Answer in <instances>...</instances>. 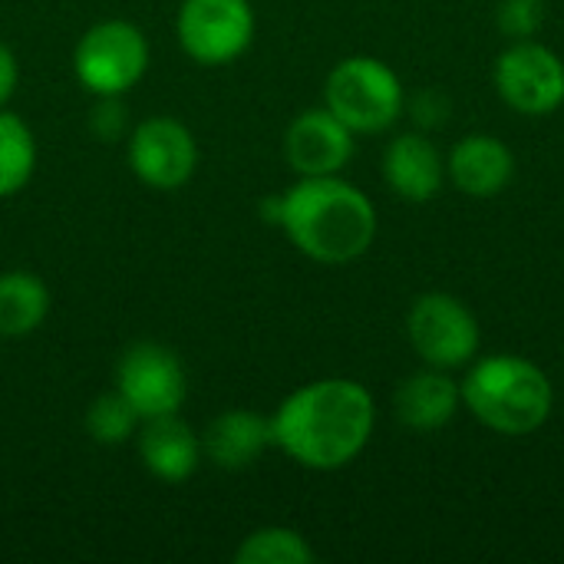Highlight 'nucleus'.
<instances>
[{
    "mask_svg": "<svg viewBox=\"0 0 564 564\" xmlns=\"http://www.w3.org/2000/svg\"><path fill=\"white\" fill-rule=\"evenodd\" d=\"M377 403L370 390L347 377H324L297 387L271 416L274 446L297 466L337 473L370 443Z\"/></svg>",
    "mask_w": 564,
    "mask_h": 564,
    "instance_id": "obj_1",
    "label": "nucleus"
},
{
    "mask_svg": "<svg viewBox=\"0 0 564 564\" xmlns=\"http://www.w3.org/2000/svg\"><path fill=\"white\" fill-rule=\"evenodd\" d=\"M278 228L317 264H350L377 238V208L354 182L340 175L297 178L281 192Z\"/></svg>",
    "mask_w": 564,
    "mask_h": 564,
    "instance_id": "obj_2",
    "label": "nucleus"
},
{
    "mask_svg": "<svg viewBox=\"0 0 564 564\" xmlns=\"http://www.w3.org/2000/svg\"><path fill=\"white\" fill-rule=\"evenodd\" d=\"M463 406L499 436H529L542 430L555 410L549 373L519 354H489L473 360L459 383Z\"/></svg>",
    "mask_w": 564,
    "mask_h": 564,
    "instance_id": "obj_3",
    "label": "nucleus"
},
{
    "mask_svg": "<svg viewBox=\"0 0 564 564\" xmlns=\"http://www.w3.org/2000/svg\"><path fill=\"white\" fill-rule=\"evenodd\" d=\"M324 106L347 129H354V135H377L400 119L406 93L400 76L383 59L357 53L327 73Z\"/></svg>",
    "mask_w": 564,
    "mask_h": 564,
    "instance_id": "obj_4",
    "label": "nucleus"
},
{
    "mask_svg": "<svg viewBox=\"0 0 564 564\" xmlns=\"http://www.w3.org/2000/svg\"><path fill=\"white\" fill-rule=\"evenodd\" d=\"M149 69V40L129 20H102L93 23L76 50L73 73L96 99L99 96H126L139 86Z\"/></svg>",
    "mask_w": 564,
    "mask_h": 564,
    "instance_id": "obj_5",
    "label": "nucleus"
},
{
    "mask_svg": "<svg viewBox=\"0 0 564 564\" xmlns=\"http://www.w3.org/2000/svg\"><path fill=\"white\" fill-rule=\"evenodd\" d=\"M406 340L426 367L459 370L476 360L482 330L466 301L446 291H426L410 304Z\"/></svg>",
    "mask_w": 564,
    "mask_h": 564,
    "instance_id": "obj_6",
    "label": "nucleus"
},
{
    "mask_svg": "<svg viewBox=\"0 0 564 564\" xmlns=\"http://www.w3.org/2000/svg\"><path fill=\"white\" fill-rule=\"evenodd\" d=\"M254 7L248 0H182L175 36L198 66H228L254 40Z\"/></svg>",
    "mask_w": 564,
    "mask_h": 564,
    "instance_id": "obj_7",
    "label": "nucleus"
},
{
    "mask_svg": "<svg viewBox=\"0 0 564 564\" xmlns=\"http://www.w3.org/2000/svg\"><path fill=\"white\" fill-rule=\"evenodd\" d=\"M492 76L502 102L519 116H552L564 106V59L539 40H512Z\"/></svg>",
    "mask_w": 564,
    "mask_h": 564,
    "instance_id": "obj_8",
    "label": "nucleus"
},
{
    "mask_svg": "<svg viewBox=\"0 0 564 564\" xmlns=\"http://www.w3.org/2000/svg\"><path fill=\"white\" fill-rule=\"evenodd\" d=\"M116 390L139 413V420H155L182 410L188 380L175 350L155 340H139L126 347L116 364Z\"/></svg>",
    "mask_w": 564,
    "mask_h": 564,
    "instance_id": "obj_9",
    "label": "nucleus"
},
{
    "mask_svg": "<svg viewBox=\"0 0 564 564\" xmlns=\"http://www.w3.org/2000/svg\"><path fill=\"white\" fill-rule=\"evenodd\" d=\"M126 155L132 175L155 192L182 188L198 169V142L192 129L175 116H149L135 122Z\"/></svg>",
    "mask_w": 564,
    "mask_h": 564,
    "instance_id": "obj_10",
    "label": "nucleus"
},
{
    "mask_svg": "<svg viewBox=\"0 0 564 564\" xmlns=\"http://www.w3.org/2000/svg\"><path fill=\"white\" fill-rule=\"evenodd\" d=\"M354 129H347L327 106L304 109L284 132V159L297 178L340 175L354 159Z\"/></svg>",
    "mask_w": 564,
    "mask_h": 564,
    "instance_id": "obj_11",
    "label": "nucleus"
},
{
    "mask_svg": "<svg viewBox=\"0 0 564 564\" xmlns=\"http://www.w3.org/2000/svg\"><path fill=\"white\" fill-rule=\"evenodd\" d=\"M446 175L469 198H496L516 178V155L499 135L473 132L453 145L446 159Z\"/></svg>",
    "mask_w": 564,
    "mask_h": 564,
    "instance_id": "obj_12",
    "label": "nucleus"
},
{
    "mask_svg": "<svg viewBox=\"0 0 564 564\" xmlns=\"http://www.w3.org/2000/svg\"><path fill=\"white\" fill-rule=\"evenodd\" d=\"M383 178L397 198L423 205L440 195L446 182V162L430 135L403 132L383 152Z\"/></svg>",
    "mask_w": 564,
    "mask_h": 564,
    "instance_id": "obj_13",
    "label": "nucleus"
},
{
    "mask_svg": "<svg viewBox=\"0 0 564 564\" xmlns=\"http://www.w3.org/2000/svg\"><path fill=\"white\" fill-rule=\"evenodd\" d=\"M139 459L149 469V476H155L159 482L178 486V482L192 479L198 463L205 459L202 436L185 420H178V413L142 420Z\"/></svg>",
    "mask_w": 564,
    "mask_h": 564,
    "instance_id": "obj_14",
    "label": "nucleus"
},
{
    "mask_svg": "<svg viewBox=\"0 0 564 564\" xmlns=\"http://www.w3.org/2000/svg\"><path fill=\"white\" fill-rule=\"evenodd\" d=\"M463 406V390L449 377V370L426 367L413 377H406L397 387L393 410L403 430L410 433H440L443 426L453 423V416Z\"/></svg>",
    "mask_w": 564,
    "mask_h": 564,
    "instance_id": "obj_15",
    "label": "nucleus"
},
{
    "mask_svg": "<svg viewBox=\"0 0 564 564\" xmlns=\"http://www.w3.org/2000/svg\"><path fill=\"white\" fill-rule=\"evenodd\" d=\"M271 446H274L271 416H261L254 410H225L202 433L205 459H212V466L228 473L254 466Z\"/></svg>",
    "mask_w": 564,
    "mask_h": 564,
    "instance_id": "obj_16",
    "label": "nucleus"
},
{
    "mask_svg": "<svg viewBox=\"0 0 564 564\" xmlns=\"http://www.w3.org/2000/svg\"><path fill=\"white\" fill-rule=\"evenodd\" d=\"M50 288L33 271L0 274V337H30L50 314Z\"/></svg>",
    "mask_w": 564,
    "mask_h": 564,
    "instance_id": "obj_17",
    "label": "nucleus"
},
{
    "mask_svg": "<svg viewBox=\"0 0 564 564\" xmlns=\"http://www.w3.org/2000/svg\"><path fill=\"white\" fill-rule=\"evenodd\" d=\"M36 169L33 129L10 109H0V198L26 188Z\"/></svg>",
    "mask_w": 564,
    "mask_h": 564,
    "instance_id": "obj_18",
    "label": "nucleus"
},
{
    "mask_svg": "<svg viewBox=\"0 0 564 564\" xmlns=\"http://www.w3.org/2000/svg\"><path fill=\"white\" fill-rule=\"evenodd\" d=\"M238 564H311L314 562V549L311 542L288 525H264L258 532H251L238 552Z\"/></svg>",
    "mask_w": 564,
    "mask_h": 564,
    "instance_id": "obj_19",
    "label": "nucleus"
},
{
    "mask_svg": "<svg viewBox=\"0 0 564 564\" xmlns=\"http://www.w3.org/2000/svg\"><path fill=\"white\" fill-rule=\"evenodd\" d=\"M139 413L126 403V397L119 390L112 393H99L89 410H86V433L99 443V446H119L126 440H132V433L139 430Z\"/></svg>",
    "mask_w": 564,
    "mask_h": 564,
    "instance_id": "obj_20",
    "label": "nucleus"
},
{
    "mask_svg": "<svg viewBox=\"0 0 564 564\" xmlns=\"http://www.w3.org/2000/svg\"><path fill=\"white\" fill-rule=\"evenodd\" d=\"M496 20L509 40H535L545 23V0H499Z\"/></svg>",
    "mask_w": 564,
    "mask_h": 564,
    "instance_id": "obj_21",
    "label": "nucleus"
},
{
    "mask_svg": "<svg viewBox=\"0 0 564 564\" xmlns=\"http://www.w3.org/2000/svg\"><path fill=\"white\" fill-rule=\"evenodd\" d=\"M89 126L93 132L102 139V142H112L126 132V106H122V96H99V102L93 106V116H89Z\"/></svg>",
    "mask_w": 564,
    "mask_h": 564,
    "instance_id": "obj_22",
    "label": "nucleus"
},
{
    "mask_svg": "<svg viewBox=\"0 0 564 564\" xmlns=\"http://www.w3.org/2000/svg\"><path fill=\"white\" fill-rule=\"evenodd\" d=\"M413 112H416V119H420L423 126H440V122L446 119V112H449V102L443 99V93L426 89V93H420V96L413 99Z\"/></svg>",
    "mask_w": 564,
    "mask_h": 564,
    "instance_id": "obj_23",
    "label": "nucleus"
},
{
    "mask_svg": "<svg viewBox=\"0 0 564 564\" xmlns=\"http://www.w3.org/2000/svg\"><path fill=\"white\" fill-rule=\"evenodd\" d=\"M17 83H20V63L13 50L0 43V109H7L10 96L17 93Z\"/></svg>",
    "mask_w": 564,
    "mask_h": 564,
    "instance_id": "obj_24",
    "label": "nucleus"
}]
</instances>
